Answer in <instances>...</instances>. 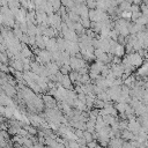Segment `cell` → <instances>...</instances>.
I'll use <instances>...</instances> for the list:
<instances>
[{
  "label": "cell",
  "mask_w": 148,
  "mask_h": 148,
  "mask_svg": "<svg viewBox=\"0 0 148 148\" xmlns=\"http://www.w3.org/2000/svg\"><path fill=\"white\" fill-rule=\"evenodd\" d=\"M141 15H142V12L141 10H139V12H132V20L135 22Z\"/></svg>",
  "instance_id": "ba28073f"
},
{
  "label": "cell",
  "mask_w": 148,
  "mask_h": 148,
  "mask_svg": "<svg viewBox=\"0 0 148 148\" xmlns=\"http://www.w3.org/2000/svg\"><path fill=\"white\" fill-rule=\"evenodd\" d=\"M127 57L130 58L131 64H132L133 66H135V67H140V66L143 64V57L140 56L139 52H132V53H130Z\"/></svg>",
  "instance_id": "6da1fadb"
},
{
  "label": "cell",
  "mask_w": 148,
  "mask_h": 148,
  "mask_svg": "<svg viewBox=\"0 0 148 148\" xmlns=\"http://www.w3.org/2000/svg\"><path fill=\"white\" fill-rule=\"evenodd\" d=\"M32 141V140H31ZM30 140H28V136H23V146H25V147H31V146H34V143L31 142Z\"/></svg>",
  "instance_id": "9c48e42d"
},
{
  "label": "cell",
  "mask_w": 148,
  "mask_h": 148,
  "mask_svg": "<svg viewBox=\"0 0 148 148\" xmlns=\"http://www.w3.org/2000/svg\"><path fill=\"white\" fill-rule=\"evenodd\" d=\"M104 104H105V102H104L103 99L96 98V99H95V102H94V108H98V109H102V108H104Z\"/></svg>",
  "instance_id": "8992f818"
},
{
  "label": "cell",
  "mask_w": 148,
  "mask_h": 148,
  "mask_svg": "<svg viewBox=\"0 0 148 148\" xmlns=\"http://www.w3.org/2000/svg\"><path fill=\"white\" fill-rule=\"evenodd\" d=\"M1 89H2L9 97H14V96L16 95V92H17V89L15 88V86H13V84H10V83H6V84L1 86Z\"/></svg>",
  "instance_id": "7a4b0ae2"
},
{
  "label": "cell",
  "mask_w": 148,
  "mask_h": 148,
  "mask_svg": "<svg viewBox=\"0 0 148 148\" xmlns=\"http://www.w3.org/2000/svg\"><path fill=\"white\" fill-rule=\"evenodd\" d=\"M83 136H84V139L87 140V143L94 140V135H92V133H91L90 131H88V130H86V131H84V133H83Z\"/></svg>",
  "instance_id": "5b68a950"
},
{
  "label": "cell",
  "mask_w": 148,
  "mask_h": 148,
  "mask_svg": "<svg viewBox=\"0 0 148 148\" xmlns=\"http://www.w3.org/2000/svg\"><path fill=\"white\" fill-rule=\"evenodd\" d=\"M120 17L126 18V20H131V18H132V12H131V10H123Z\"/></svg>",
  "instance_id": "52a82bcc"
},
{
  "label": "cell",
  "mask_w": 148,
  "mask_h": 148,
  "mask_svg": "<svg viewBox=\"0 0 148 148\" xmlns=\"http://www.w3.org/2000/svg\"><path fill=\"white\" fill-rule=\"evenodd\" d=\"M146 34H147V36H148V28H145V30H143Z\"/></svg>",
  "instance_id": "8fae6325"
},
{
  "label": "cell",
  "mask_w": 148,
  "mask_h": 148,
  "mask_svg": "<svg viewBox=\"0 0 148 148\" xmlns=\"http://www.w3.org/2000/svg\"><path fill=\"white\" fill-rule=\"evenodd\" d=\"M139 10H141V9H140V5H138V3H132V6H131V12H139Z\"/></svg>",
  "instance_id": "30bf717a"
},
{
  "label": "cell",
  "mask_w": 148,
  "mask_h": 148,
  "mask_svg": "<svg viewBox=\"0 0 148 148\" xmlns=\"http://www.w3.org/2000/svg\"><path fill=\"white\" fill-rule=\"evenodd\" d=\"M125 53H126L125 45H124V44H119V43H118V45H117V46H116V49H114L113 54H114V56H118V57H123V56H125Z\"/></svg>",
  "instance_id": "3957f363"
},
{
  "label": "cell",
  "mask_w": 148,
  "mask_h": 148,
  "mask_svg": "<svg viewBox=\"0 0 148 148\" xmlns=\"http://www.w3.org/2000/svg\"><path fill=\"white\" fill-rule=\"evenodd\" d=\"M36 45L42 50V49H46V42L44 39L43 35H36Z\"/></svg>",
  "instance_id": "277c9868"
}]
</instances>
